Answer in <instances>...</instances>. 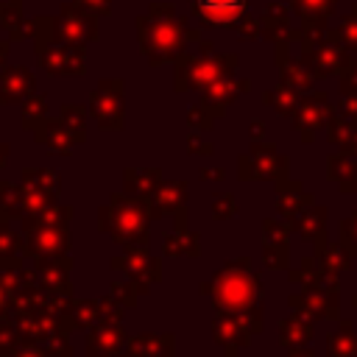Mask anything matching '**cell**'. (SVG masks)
<instances>
[{
  "label": "cell",
  "instance_id": "cell-1",
  "mask_svg": "<svg viewBox=\"0 0 357 357\" xmlns=\"http://www.w3.org/2000/svg\"><path fill=\"white\" fill-rule=\"evenodd\" d=\"M243 3H245V0H198V8H201V14H204L206 20H212V22H226V20H231V17L243 8Z\"/></svg>",
  "mask_w": 357,
  "mask_h": 357
}]
</instances>
